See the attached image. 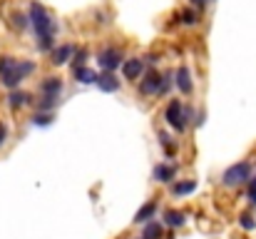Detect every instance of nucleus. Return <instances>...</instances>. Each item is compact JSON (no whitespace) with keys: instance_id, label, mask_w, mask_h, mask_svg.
Returning a JSON list of instances; mask_svg holds the SVG:
<instances>
[{"instance_id":"nucleus-27","label":"nucleus","mask_w":256,"mask_h":239,"mask_svg":"<svg viewBox=\"0 0 256 239\" xmlns=\"http://www.w3.org/2000/svg\"><path fill=\"white\" fill-rule=\"evenodd\" d=\"M2 140H5V130L0 127V145H2Z\"/></svg>"},{"instance_id":"nucleus-14","label":"nucleus","mask_w":256,"mask_h":239,"mask_svg":"<svg viewBox=\"0 0 256 239\" xmlns=\"http://www.w3.org/2000/svg\"><path fill=\"white\" fill-rule=\"evenodd\" d=\"M60 87H62V82H60L58 78H50V80L42 82V92H45V95H52V97L60 92Z\"/></svg>"},{"instance_id":"nucleus-25","label":"nucleus","mask_w":256,"mask_h":239,"mask_svg":"<svg viewBox=\"0 0 256 239\" xmlns=\"http://www.w3.org/2000/svg\"><path fill=\"white\" fill-rule=\"evenodd\" d=\"M249 199H252V202L256 204V179L252 182V184H249Z\"/></svg>"},{"instance_id":"nucleus-13","label":"nucleus","mask_w":256,"mask_h":239,"mask_svg":"<svg viewBox=\"0 0 256 239\" xmlns=\"http://www.w3.org/2000/svg\"><path fill=\"white\" fill-rule=\"evenodd\" d=\"M184 222H186V219H184L182 212H174V209L164 212V224H170V227H182Z\"/></svg>"},{"instance_id":"nucleus-10","label":"nucleus","mask_w":256,"mask_h":239,"mask_svg":"<svg viewBox=\"0 0 256 239\" xmlns=\"http://www.w3.org/2000/svg\"><path fill=\"white\" fill-rule=\"evenodd\" d=\"M176 87L182 92H192V78H189V70L186 68H179L176 70Z\"/></svg>"},{"instance_id":"nucleus-17","label":"nucleus","mask_w":256,"mask_h":239,"mask_svg":"<svg viewBox=\"0 0 256 239\" xmlns=\"http://www.w3.org/2000/svg\"><path fill=\"white\" fill-rule=\"evenodd\" d=\"M152 212H154V202H150L147 207H142V209L137 212V217H134V222H137V224H144V222H147V219L152 217Z\"/></svg>"},{"instance_id":"nucleus-4","label":"nucleus","mask_w":256,"mask_h":239,"mask_svg":"<svg viewBox=\"0 0 256 239\" xmlns=\"http://www.w3.org/2000/svg\"><path fill=\"white\" fill-rule=\"evenodd\" d=\"M184 105L179 102V100H172L170 102V107H167V122H170L174 130H179V132H184Z\"/></svg>"},{"instance_id":"nucleus-18","label":"nucleus","mask_w":256,"mask_h":239,"mask_svg":"<svg viewBox=\"0 0 256 239\" xmlns=\"http://www.w3.org/2000/svg\"><path fill=\"white\" fill-rule=\"evenodd\" d=\"M160 232H162V229H160V224L150 222V224L144 227V237H142V239H157V237H160Z\"/></svg>"},{"instance_id":"nucleus-9","label":"nucleus","mask_w":256,"mask_h":239,"mask_svg":"<svg viewBox=\"0 0 256 239\" xmlns=\"http://www.w3.org/2000/svg\"><path fill=\"white\" fill-rule=\"evenodd\" d=\"M72 53H75L72 45H60V48L52 53V63H55V65H65V63H70Z\"/></svg>"},{"instance_id":"nucleus-5","label":"nucleus","mask_w":256,"mask_h":239,"mask_svg":"<svg viewBox=\"0 0 256 239\" xmlns=\"http://www.w3.org/2000/svg\"><path fill=\"white\" fill-rule=\"evenodd\" d=\"M100 65H102L107 73L117 70L120 65H124V63H122V53H120V50H114V48H110V50L100 53Z\"/></svg>"},{"instance_id":"nucleus-24","label":"nucleus","mask_w":256,"mask_h":239,"mask_svg":"<svg viewBox=\"0 0 256 239\" xmlns=\"http://www.w3.org/2000/svg\"><path fill=\"white\" fill-rule=\"evenodd\" d=\"M32 122H35V125H50V122H52V117H50V115H45V117H42V115H38V117H32Z\"/></svg>"},{"instance_id":"nucleus-15","label":"nucleus","mask_w":256,"mask_h":239,"mask_svg":"<svg viewBox=\"0 0 256 239\" xmlns=\"http://www.w3.org/2000/svg\"><path fill=\"white\" fill-rule=\"evenodd\" d=\"M8 100H10V105H12V107H20V105H28L32 97H30L28 92H10V97H8Z\"/></svg>"},{"instance_id":"nucleus-7","label":"nucleus","mask_w":256,"mask_h":239,"mask_svg":"<svg viewBox=\"0 0 256 239\" xmlns=\"http://www.w3.org/2000/svg\"><path fill=\"white\" fill-rule=\"evenodd\" d=\"M142 70H144V63L137 60V58L124 60V65H122V73H124V78L127 80H137L140 75H142Z\"/></svg>"},{"instance_id":"nucleus-26","label":"nucleus","mask_w":256,"mask_h":239,"mask_svg":"<svg viewBox=\"0 0 256 239\" xmlns=\"http://www.w3.org/2000/svg\"><path fill=\"white\" fill-rule=\"evenodd\" d=\"M170 80H172V78H167V75H164V80H162V90H160L162 95H164V92H170V85H172Z\"/></svg>"},{"instance_id":"nucleus-3","label":"nucleus","mask_w":256,"mask_h":239,"mask_svg":"<svg viewBox=\"0 0 256 239\" xmlns=\"http://www.w3.org/2000/svg\"><path fill=\"white\" fill-rule=\"evenodd\" d=\"M249 172H252L249 162H239V164H234V167H229V169L224 172V184H226V187L244 184V182L249 179Z\"/></svg>"},{"instance_id":"nucleus-21","label":"nucleus","mask_w":256,"mask_h":239,"mask_svg":"<svg viewBox=\"0 0 256 239\" xmlns=\"http://www.w3.org/2000/svg\"><path fill=\"white\" fill-rule=\"evenodd\" d=\"M239 224H242L244 229H254V227H256V219H254V217H249V214H242Z\"/></svg>"},{"instance_id":"nucleus-6","label":"nucleus","mask_w":256,"mask_h":239,"mask_svg":"<svg viewBox=\"0 0 256 239\" xmlns=\"http://www.w3.org/2000/svg\"><path fill=\"white\" fill-rule=\"evenodd\" d=\"M162 80H164V78H160L157 73H150V75L144 78V82L140 85V92H142V95H152V92H160V90H162Z\"/></svg>"},{"instance_id":"nucleus-12","label":"nucleus","mask_w":256,"mask_h":239,"mask_svg":"<svg viewBox=\"0 0 256 239\" xmlns=\"http://www.w3.org/2000/svg\"><path fill=\"white\" fill-rule=\"evenodd\" d=\"M75 78H78V82H82V85H92V82H97V75L90 70V68H80V70H75Z\"/></svg>"},{"instance_id":"nucleus-8","label":"nucleus","mask_w":256,"mask_h":239,"mask_svg":"<svg viewBox=\"0 0 256 239\" xmlns=\"http://www.w3.org/2000/svg\"><path fill=\"white\" fill-rule=\"evenodd\" d=\"M97 85H100V90H102V92H117V90H120V80L114 78L112 73H104V75H100Z\"/></svg>"},{"instance_id":"nucleus-2","label":"nucleus","mask_w":256,"mask_h":239,"mask_svg":"<svg viewBox=\"0 0 256 239\" xmlns=\"http://www.w3.org/2000/svg\"><path fill=\"white\" fill-rule=\"evenodd\" d=\"M30 20H32V28H35L38 38H48L52 33V18H50V13L40 3L30 5Z\"/></svg>"},{"instance_id":"nucleus-16","label":"nucleus","mask_w":256,"mask_h":239,"mask_svg":"<svg viewBox=\"0 0 256 239\" xmlns=\"http://www.w3.org/2000/svg\"><path fill=\"white\" fill-rule=\"evenodd\" d=\"M194 189H196V182H179V184H174L172 192H174L176 197H182V194H192Z\"/></svg>"},{"instance_id":"nucleus-11","label":"nucleus","mask_w":256,"mask_h":239,"mask_svg":"<svg viewBox=\"0 0 256 239\" xmlns=\"http://www.w3.org/2000/svg\"><path fill=\"white\" fill-rule=\"evenodd\" d=\"M152 174H154L157 182H170L172 177H174V167H170V164H157Z\"/></svg>"},{"instance_id":"nucleus-19","label":"nucleus","mask_w":256,"mask_h":239,"mask_svg":"<svg viewBox=\"0 0 256 239\" xmlns=\"http://www.w3.org/2000/svg\"><path fill=\"white\" fill-rule=\"evenodd\" d=\"M179 23H184V25H194V23H196V15H194L192 10H184V13L179 15Z\"/></svg>"},{"instance_id":"nucleus-20","label":"nucleus","mask_w":256,"mask_h":239,"mask_svg":"<svg viewBox=\"0 0 256 239\" xmlns=\"http://www.w3.org/2000/svg\"><path fill=\"white\" fill-rule=\"evenodd\" d=\"M58 105V100L52 97V95H45L42 100H40V110H50V107H55Z\"/></svg>"},{"instance_id":"nucleus-22","label":"nucleus","mask_w":256,"mask_h":239,"mask_svg":"<svg viewBox=\"0 0 256 239\" xmlns=\"http://www.w3.org/2000/svg\"><path fill=\"white\" fill-rule=\"evenodd\" d=\"M12 20H15V28H25V25H28V18H25V15H20V13H15V15H12Z\"/></svg>"},{"instance_id":"nucleus-23","label":"nucleus","mask_w":256,"mask_h":239,"mask_svg":"<svg viewBox=\"0 0 256 239\" xmlns=\"http://www.w3.org/2000/svg\"><path fill=\"white\" fill-rule=\"evenodd\" d=\"M38 48H40V50H50V48H52V38H50V35H48V38H40Z\"/></svg>"},{"instance_id":"nucleus-28","label":"nucleus","mask_w":256,"mask_h":239,"mask_svg":"<svg viewBox=\"0 0 256 239\" xmlns=\"http://www.w3.org/2000/svg\"><path fill=\"white\" fill-rule=\"evenodd\" d=\"M192 3H194V5H204L206 0H192Z\"/></svg>"},{"instance_id":"nucleus-1","label":"nucleus","mask_w":256,"mask_h":239,"mask_svg":"<svg viewBox=\"0 0 256 239\" xmlns=\"http://www.w3.org/2000/svg\"><path fill=\"white\" fill-rule=\"evenodd\" d=\"M32 70H35L32 63H15L12 58H0V80L10 90L18 87L20 80L25 78V75H30Z\"/></svg>"}]
</instances>
